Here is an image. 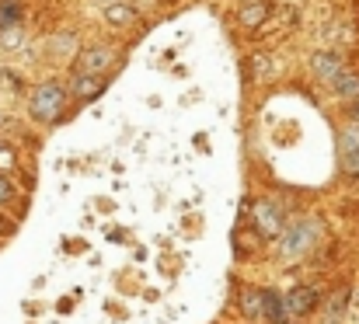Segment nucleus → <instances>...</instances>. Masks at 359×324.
<instances>
[{
	"mask_svg": "<svg viewBox=\"0 0 359 324\" xmlns=\"http://www.w3.org/2000/svg\"><path fill=\"white\" fill-rule=\"evenodd\" d=\"M67 98H70V88H63L60 81H46V84H39V88L32 91V98H28V112H32V119H39V122L53 126V122L63 115Z\"/></svg>",
	"mask_w": 359,
	"mask_h": 324,
	"instance_id": "1",
	"label": "nucleus"
},
{
	"mask_svg": "<svg viewBox=\"0 0 359 324\" xmlns=\"http://www.w3.org/2000/svg\"><path fill=\"white\" fill-rule=\"evenodd\" d=\"M314 241H318V223L297 220L293 227H286V230L279 234V255H283V258H304V255L314 248Z\"/></svg>",
	"mask_w": 359,
	"mask_h": 324,
	"instance_id": "2",
	"label": "nucleus"
},
{
	"mask_svg": "<svg viewBox=\"0 0 359 324\" xmlns=\"http://www.w3.org/2000/svg\"><path fill=\"white\" fill-rule=\"evenodd\" d=\"M112 49L109 46H88L81 49V56L74 60V74H109L112 67Z\"/></svg>",
	"mask_w": 359,
	"mask_h": 324,
	"instance_id": "3",
	"label": "nucleus"
},
{
	"mask_svg": "<svg viewBox=\"0 0 359 324\" xmlns=\"http://www.w3.org/2000/svg\"><path fill=\"white\" fill-rule=\"evenodd\" d=\"M255 230H258L262 237H279V234L286 230L283 206H276V203H258V206H255Z\"/></svg>",
	"mask_w": 359,
	"mask_h": 324,
	"instance_id": "4",
	"label": "nucleus"
},
{
	"mask_svg": "<svg viewBox=\"0 0 359 324\" xmlns=\"http://www.w3.org/2000/svg\"><path fill=\"white\" fill-rule=\"evenodd\" d=\"M105 88H109V74H77L70 84V95L77 102H95Z\"/></svg>",
	"mask_w": 359,
	"mask_h": 324,
	"instance_id": "5",
	"label": "nucleus"
},
{
	"mask_svg": "<svg viewBox=\"0 0 359 324\" xmlns=\"http://www.w3.org/2000/svg\"><path fill=\"white\" fill-rule=\"evenodd\" d=\"M311 70H314V77H318V81L335 84V81H339V74H342L346 67H342V60H339L335 53H314V56H311Z\"/></svg>",
	"mask_w": 359,
	"mask_h": 324,
	"instance_id": "6",
	"label": "nucleus"
},
{
	"mask_svg": "<svg viewBox=\"0 0 359 324\" xmlns=\"http://www.w3.org/2000/svg\"><path fill=\"white\" fill-rule=\"evenodd\" d=\"M314 304H318V290H314V286H297V290L290 293V300H286L290 314H297V318L311 314V311H314Z\"/></svg>",
	"mask_w": 359,
	"mask_h": 324,
	"instance_id": "7",
	"label": "nucleus"
},
{
	"mask_svg": "<svg viewBox=\"0 0 359 324\" xmlns=\"http://www.w3.org/2000/svg\"><path fill=\"white\" fill-rule=\"evenodd\" d=\"M241 314L248 321H265V290H244L241 293Z\"/></svg>",
	"mask_w": 359,
	"mask_h": 324,
	"instance_id": "8",
	"label": "nucleus"
},
{
	"mask_svg": "<svg viewBox=\"0 0 359 324\" xmlns=\"http://www.w3.org/2000/svg\"><path fill=\"white\" fill-rule=\"evenodd\" d=\"M265 18H269V4H262V0H244L238 11V21L244 28H258V25H265Z\"/></svg>",
	"mask_w": 359,
	"mask_h": 324,
	"instance_id": "9",
	"label": "nucleus"
},
{
	"mask_svg": "<svg viewBox=\"0 0 359 324\" xmlns=\"http://www.w3.org/2000/svg\"><path fill=\"white\" fill-rule=\"evenodd\" d=\"M105 21H109L112 28L133 25V21H136V7H133V4H109V7H105Z\"/></svg>",
	"mask_w": 359,
	"mask_h": 324,
	"instance_id": "10",
	"label": "nucleus"
},
{
	"mask_svg": "<svg viewBox=\"0 0 359 324\" xmlns=\"http://www.w3.org/2000/svg\"><path fill=\"white\" fill-rule=\"evenodd\" d=\"M286 311H290V307L279 300V293H276V290H265V321L269 324H283L286 321Z\"/></svg>",
	"mask_w": 359,
	"mask_h": 324,
	"instance_id": "11",
	"label": "nucleus"
},
{
	"mask_svg": "<svg viewBox=\"0 0 359 324\" xmlns=\"http://www.w3.org/2000/svg\"><path fill=\"white\" fill-rule=\"evenodd\" d=\"M332 88H335V95H342V98H353V102H359V74H349V70H342V74H339V81H335Z\"/></svg>",
	"mask_w": 359,
	"mask_h": 324,
	"instance_id": "12",
	"label": "nucleus"
},
{
	"mask_svg": "<svg viewBox=\"0 0 359 324\" xmlns=\"http://www.w3.org/2000/svg\"><path fill=\"white\" fill-rule=\"evenodd\" d=\"M342 311H346V293H339V297L328 304V311H325V324H342Z\"/></svg>",
	"mask_w": 359,
	"mask_h": 324,
	"instance_id": "13",
	"label": "nucleus"
},
{
	"mask_svg": "<svg viewBox=\"0 0 359 324\" xmlns=\"http://www.w3.org/2000/svg\"><path fill=\"white\" fill-rule=\"evenodd\" d=\"M342 168H346L349 175H359V147H346V154H342Z\"/></svg>",
	"mask_w": 359,
	"mask_h": 324,
	"instance_id": "14",
	"label": "nucleus"
},
{
	"mask_svg": "<svg viewBox=\"0 0 359 324\" xmlns=\"http://www.w3.org/2000/svg\"><path fill=\"white\" fill-rule=\"evenodd\" d=\"M11 196H14V189H11V182H7V178L0 175V206H4V203H7Z\"/></svg>",
	"mask_w": 359,
	"mask_h": 324,
	"instance_id": "15",
	"label": "nucleus"
},
{
	"mask_svg": "<svg viewBox=\"0 0 359 324\" xmlns=\"http://www.w3.org/2000/svg\"><path fill=\"white\" fill-rule=\"evenodd\" d=\"M0 164H4V168H11V164H14V154H11V147H7V143H0Z\"/></svg>",
	"mask_w": 359,
	"mask_h": 324,
	"instance_id": "16",
	"label": "nucleus"
},
{
	"mask_svg": "<svg viewBox=\"0 0 359 324\" xmlns=\"http://www.w3.org/2000/svg\"><path fill=\"white\" fill-rule=\"evenodd\" d=\"M164 4H168V0H164Z\"/></svg>",
	"mask_w": 359,
	"mask_h": 324,
	"instance_id": "17",
	"label": "nucleus"
}]
</instances>
